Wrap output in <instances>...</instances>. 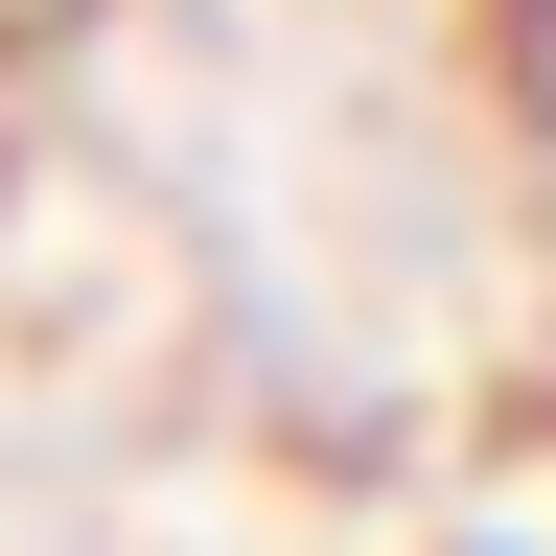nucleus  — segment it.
Listing matches in <instances>:
<instances>
[{"mask_svg": "<svg viewBox=\"0 0 556 556\" xmlns=\"http://www.w3.org/2000/svg\"><path fill=\"white\" fill-rule=\"evenodd\" d=\"M486 556H510V533H486Z\"/></svg>", "mask_w": 556, "mask_h": 556, "instance_id": "1", "label": "nucleus"}]
</instances>
